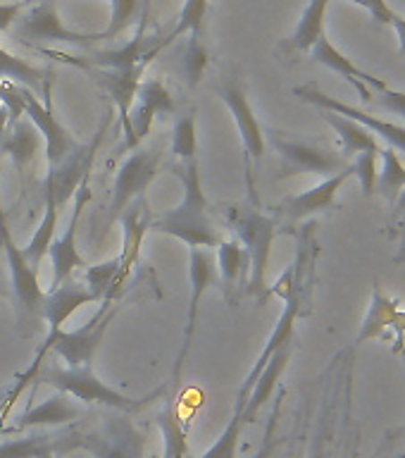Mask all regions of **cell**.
Instances as JSON below:
<instances>
[{
  "mask_svg": "<svg viewBox=\"0 0 405 458\" xmlns=\"http://www.w3.org/2000/svg\"><path fill=\"white\" fill-rule=\"evenodd\" d=\"M41 150V134L29 120L14 122L10 131L0 136V156L13 157L14 167L27 172V167L36 160Z\"/></svg>",
  "mask_w": 405,
  "mask_h": 458,
  "instance_id": "cb8c5ba5",
  "label": "cell"
},
{
  "mask_svg": "<svg viewBox=\"0 0 405 458\" xmlns=\"http://www.w3.org/2000/svg\"><path fill=\"white\" fill-rule=\"evenodd\" d=\"M157 425L163 429L165 451L163 458H186L189 456V435L174 401H165L163 411L157 415Z\"/></svg>",
  "mask_w": 405,
  "mask_h": 458,
  "instance_id": "f1b7e54d",
  "label": "cell"
},
{
  "mask_svg": "<svg viewBox=\"0 0 405 458\" xmlns=\"http://www.w3.org/2000/svg\"><path fill=\"white\" fill-rule=\"evenodd\" d=\"M377 103L389 113L399 114L401 120H405V93L396 91V89H389L384 86L382 91H377Z\"/></svg>",
  "mask_w": 405,
  "mask_h": 458,
  "instance_id": "ab89813d",
  "label": "cell"
},
{
  "mask_svg": "<svg viewBox=\"0 0 405 458\" xmlns=\"http://www.w3.org/2000/svg\"><path fill=\"white\" fill-rule=\"evenodd\" d=\"M396 210H399V213H403V210H405V189L401 191L399 199H396Z\"/></svg>",
  "mask_w": 405,
  "mask_h": 458,
  "instance_id": "7dc6e473",
  "label": "cell"
},
{
  "mask_svg": "<svg viewBox=\"0 0 405 458\" xmlns=\"http://www.w3.org/2000/svg\"><path fill=\"white\" fill-rule=\"evenodd\" d=\"M399 310V301L392 299L382 286L375 284V289H372L370 308H367L363 325H360V332H358L356 336V346L358 344H365L370 342V339H377V336L384 335V329L392 327L393 318H396Z\"/></svg>",
  "mask_w": 405,
  "mask_h": 458,
  "instance_id": "d4e9b609",
  "label": "cell"
},
{
  "mask_svg": "<svg viewBox=\"0 0 405 458\" xmlns=\"http://www.w3.org/2000/svg\"><path fill=\"white\" fill-rule=\"evenodd\" d=\"M379 157H382V170L377 174V189L384 193L386 199L396 203V199L405 189V165L392 146L379 150Z\"/></svg>",
  "mask_w": 405,
  "mask_h": 458,
  "instance_id": "d6a6232c",
  "label": "cell"
},
{
  "mask_svg": "<svg viewBox=\"0 0 405 458\" xmlns=\"http://www.w3.org/2000/svg\"><path fill=\"white\" fill-rule=\"evenodd\" d=\"M120 256L110 258L105 263L93 265V267H86L84 275V286L96 296L98 301H103L105 296H117L120 292Z\"/></svg>",
  "mask_w": 405,
  "mask_h": 458,
  "instance_id": "4dcf8cb0",
  "label": "cell"
},
{
  "mask_svg": "<svg viewBox=\"0 0 405 458\" xmlns=\"http://www.w3.org/2000/svg\"><path fill=\"white\" fill-rule=\"evenodd\" d=\"M5 401H7V394H5V392H0V406H3Z\"/></svg>",
  "mask_w": 405,
  "mask_h": 458,
  "instance_id": "c3c4849f",
  "label": "cell"
},
{
  "mask_svg": "<svg viewBox=\"0 0 405 458\" xmlns=\"http://www.w3.org/2000/svg\"><path fill=\"white\" fill-rule=\"evenodd\" d=\"M84 415V406L77 399H72L67 394L57 392L41 401L38 406H31L29 411L14 420L13 428L0 429V432H24V429H50V428H70L72 422H77Z\"/></svg>",
  "mask_w": 405,
  "mask_h": 458,
  "instance_id": "e0dca14e",
  "label": "cell"
},
{
  "mask_svg": "<svg viewBox=\"0 0 405 458\" xmlns=\"http://www.w3.org/2000/svg\"><path fill=\"white\" fill-rule=\"evenodd\" d=\"M27 5L29 3H24V0H17V3H0V34H5L7 29L20 20V14L24 13V7Z\"/></svg>",
  "mask_w": 405,
  "mask_h": 458,
  "instance_id": "b9f144b4",
  "label": "cell"
},
{
  "mask_svg": "<svg viewBox=\"0 0 405 458\" xmlns=\"http://www.w3.org/2000/svg\"><path fill=\"white\" fill-rule=\"evenodd\" d=\"M291 353H293V342L284 344V346H282V349H279L270 360H267V365H265L263 372H260V377L256 379V385H253V389H250L246 406H243V425L250 420H256V415L260 413V408L270 401L279 377L284 375L286 365H289V360H291Z\"/></svg>",
  "mask_w": 405,
  "mask_h": 458,
  "instance_id": "7402d4cb",
  "label": "cell"
},
{
  "mask_svg": "<svg viewBox=\"0 0 405 458\" xmlns=\"http://www.w3.org/2000/svg\"><path fill=\"white\" fill-rule=\"evenodd\" d=\"M243 429V408L234 403V413H232V420L224 428L217 442L210 446V449L198 458H236V449H239V439H241Z\"/></svg>",
  "mask_w": 405,
  "mask_h": 458,
  "instance_id": "8d00e7d4",
  "label": "cell"
},
{
  "mask_svg": "<svg viewBox=\"0 0 405 458\" xmlns=\"http://www.w3.org/2000/svg\"><path fill=\"white\" fill-rule=\"evenodd\" d=\"M401 353H403V356H405V349H403V351H401Z\"/></svg>",
  "mask_w": 405,
  "mask_h": 458,
  "instance_id": "11a10c76",
  "label": "cell"
},
{
  "mask_svg": "<svg viewBox=\"0 0 405 458\" xmlns=\"http://www.w3.org/2000/svg\"><path fill=\"white\" fill-rule=\"evenodd\" d=\"M36 382H46V385L55 386L57 392L67 394L72 399H77L79 403H96V406H107L120 411V413H136L143 406H148L150 401H156L160 394L165 392V386L160 392L148 394L143 399H131L124 396L113 386H107L103 379L93 372V365L86 368H57V365H48L46 370L36 375Z\"/></svg>",
  "mask_w": 405,
  "mask_h": 458,
  "instance_id": "7a4b0ae2",
  "label": "cell"
},
{
  "mask_svg": "<svg viewBox=\"0 0 405 458\" xmlns=\"http://www.w3.org/2000/svg\"><path fill=\"white\" fill-rule=\"evenodd\" d=\"M0 79L13 81V84L27 86L29 91H43L46 84H48L43 79V72L38 67L24 63L21 57H14L3 46H0Z\"/></svg>",
  "mask_w": 405,
  "mask_h": 458,
  "instance_id": "f546056e",
  "label": "cell"
},
{
  "mask_svg": "<svg viewBox=\"0 0 405 458\" xmlns=\"http://www.w3.org/2000/svg\"><path fill=\"white\" fill-rule=\"evenodd\" d=\"M107 129V120L103 122V127L96 136H93V141L89 146H77V148L72 150L67 160L63 165H57L55 170H48L46 174V184H43V191L53 193V199H55L57 208H63L67 200H70L72 193H77L79 182L91 172V163L93 156H96V150H98L100 141H103V134H105Z\"/></svg>",
  "mask_w": 405,
  "mask_h": 458,
  "instance_id": "2e32d148",
  "label": "cell"
},
{
  "mask_svg": "<svg viewBox=\"0 0 405 458\" xmlns=\"http://www.w3.org/2000/svg\"><path fill=\"white\" fill-rule=\"evenodd\" d=\"M232 222H234L236 239L241 242L243 253L249 258V292L250 296H256L263 303L265 296H267L265 275H267L277 222L260 210H243V213L234 215Z\"/></svg>",
  "mask_w": 405,
  "mask_h": 458,
  "instance_id": "277c9868",
  "label": "cell"
},
{
  "mask_svg": "<svg viewBox=\"0 0 405 458\" xmlns=\"http://www.w3.org/2000/svg\"><path fill=\"white\" fill-rule=\"evenodd\" d=\"M3 160V156H0ZM0 250H5L7 267H10V277H13L14 299H17V325L24 336H31L36 332V322L43 320L41 306L46 292L38 284V272L29 267V263L21 256V249H17L10 227H7L5 210H3V200H0Z\"/></svg>",
  "mask_w": 405,
  "mask_h": 458,
  "instance_id": "3957f363",
  "label": "cell"
},
{
  "mask_svg": "<svg viewBox=\"0 0 405 458\" xmlns=\"http://www.w3.org/2000/svg\"><path fill=\"white\" fill-rule=\"evenodd\" d=\"M310 55H313L315 63L325 64V67H329V70H334L336 74H342V77L346 79V81H349L358 93H360V100H363L365 106L372 103V100H375L372 96H375L377 91H382V89L386 86L382 79L370 77V74L360 70L356 63H350L349 57L343 55L342 50L329 41L327 34L322 36L320 41L315 43L313 48H310Z\"/></svg>",
  "mask_w": 405,
  "mask_h": 458,
  "instance_id": "d6986e66",
  "label": "cell"
},
{
  "mask_svg": "<svg viewBox=\"0 0 405 458\" xmlns=\"http://www.w3.org/2000/svg\"><path fill=\"white\" fill-rule=\"evenodd\" d=\"M220 96L236 122V129H239V136H241L243 143V153H246V163H249L250 157L260 160L265 156L267 139H265L263 127H260L256 113H253V107H250L249 93H246L243 81H239V79H227L222 84Z\"/></svg>",
  "mask_w": 405,
  "mask_h": 458,
  "instance_id": "9a60e30c",
  "label": "cell"
},
{
  "mask_svg": "<svg viewBox=\"0 0 405 458\" xmlns=\"http://www.w3.org/2000/svg\"><path fill=\"white\" fill-rule=\"evenodd\" d=\"M146 437L131 420L107 418L98 429L81 432V449L91 451L96 458H143Z\"/></svg>",
  "mask_w": 405,
  "mask_h": 458,
  "instance_id": "8fae6325",
  "label": "cell"
},
{
  "mask_svg": "<svg viewBox=\"0 0 405 458\" xmlns=\"http://www.w3.org/2000/svg\"><path fill=\"white\" fill-rule=\"evenodd\" d=\"M174 172L184 186V199L177 208L160 215L157 220H150V229L177 236L189 249H217L222 239L215 229L213 217L207 213V199L203 191V182H200L198 160L179 163Z\"/></svg>",
  "mask_w": 405,
  "mask_h": 458,
  "instance_id": "6da1fadb",
  "label": "cell"
},
{
  "mask_svg": "<svg viewBox=\"0 0 405 458\" xmlns=\"http://www.w3.org/2000/svg\"><path fill=\"white\" fill-rule=\"evenodd\" d=\"M91 77L96 79V84L114 100V106L120 107L122 129H127L129 124V110L134 106L136 93L141 86L143 67L139 70H89Z\"/></svg>",
  "mask_w": 405,
  "mask_h": 458,
  "instance_id": "44dd1931",
  "label": "cell"
},
{
  "mask_svg": "<svg viewBox=\"0 0 405 458\" xmlns=\"http://www.w3.org/2000/svg\"><path fill=\"white\" fill-rule=\"evenodd\" d=\"M174 113V100L167 86L160 79H146L139 86L136 100L129 110V124L124 129V148L136 150L143 143V139L150 134L153 122L160 114Z\"/></svg>",
  "mask_w": 405,
  "mask_h": 458,
  "instance_id": "30bf717a",
  "label": "cell"
},
{
  "mask_svg": "<svg viewBox=\"0 0 405 458\" xmlns=\"http://www.w3.org/2000/svg\"><path fill=\"white\" fill-rule=\"evenodd\" d=\"M46 193V213L41 217V225L36 229V234L31 236V242L27 243V249H21V256L29 263V267H34L38 272V265H41L43 256H48V249L53 239H55V227H57V213H60V208H57L55 199H53V193Z\"/></svg>",
  "mask_w": 405,
  "mask_h": 458,
  "instance_id": "4316f807",
  "label": "cell"
},
{
  "mask_svg": "<svg viewBox=\"0 0 405 458\" xmlns=\"http://www.w3.org/2000/svg\"><path fill=\"white\" fill-rule=\"evenodd\" d=\"M172 156L181 163H191L198 157V129H196V110L181 114L172 131Z\"/></svg>",
  "mask_w": 405,
  "mask_h": 458,
  "instance_id": "836d02e7",
  "label": "cell"
},
{
  "mask_svg": "<svg viewBox=\"0 0 405 458\" xmlns=\"http://www.w3.org/2000/svg\"><path fill=\"white\" fill-rule=\"evenodd\" d=\"M160 157H163L160 148H141L139 146L129 153L127 160L117 170V177H114L113 203H110L113 217H120L129 203L146 196V189L160 170Z\"/></svg>",
  "mask_w": 405,
  "mask_h": 458,
  "instance_id": "ba28073f",
  "label": "cell"
},
{
  "mask_svg": "<svg viewBox=\"0 0 405 458\" xmlns=\"http://www.w3.org/2000/svg\"><path fill=\"white\" fill-rule=\"evenodd\" d=\"M24 3H29V5H31V3H36V0H24Z\"/></svg>",
  "mask_w": 405,
  "mask_h": 458,
  "instance_id": "db71d44e",
  "label": "cell"
},
{
  "mask_svg": "<svg viewBox=\"0 0 405 458\" xmlns=\"http://www.w3.org/2000/svg\"><path fill=\"white\" fill-rule=\"evenodd\" d=\"M327 7L329 0H310L300 14L299 27L293 31L291 46L293 50H310L315 43L320 41L322 36H325V17H327Z\"/></svg>",
  "mask_w": 405,
  "mask_h": 458,
  "instance_id": "83f0119b",
  "label": "cell"
},
{
  "mask_svg": "<svg viewBox=\"0 0 405 458\" xmlns=\"http://www.w3.org/2000/svg\"><path fill=\"white\" fill-rule=\"evenodd\" d=\"M89 199H91V186H89V174H86L77 186V203H74V213L70 217V225H67L63 236L53 239L48 249V258L50 263H53V284H50V289H55V286L63 284L64 279H70L72 272L77 270V267H86L84 258L77 250V229Z\"/></svg>",
  "mask_w": 405,
  "mask_h": 458,
  "instance_id": "5bb4252c",
  "label": "cell"
},
{
  "mask_svg": "<svg viewBox=\"0 0 405 458\" xmlns=\"http://www.w3.org/2000/svg\"><path fill=\"white\" fill-rule=\"evenodd\" d=\"M81 449V429L57 428L53 432H34V435L10 439L0 444V458H38L43 454L64 456Z\"/></svg>",
  "mask_w": 405,
  "mask_h": 458,
  "instance_id": "ac0fdd59",
  "label": "cell"
},
{
  "mask_svg": "<svg viewBox=\"0 0 405 458\" xmlns=\"http://www.w3.org/2000/svg\"><path fill=\"white\" fill-rule=\"evenodd\" d=\"M46 100H38L34 91H24V114L27 120L38 129L43 143H46V160H48V170H55L57 165H63L67 160L72 150L77 148L79 143L74 141V136L64 129V124L53 113V103H50V86L46 84L43 89Z\"/></svg>",
  "mask_w": 405,
  "mask_h": 458,
  "instance_id": "9c48e42d",
  "label": "cell"
},
{
  "mask_svg": "<svg viewBox=\"0 0 405 458\" xmlns=\"http://www.w3.org/2000/svg\"><path fill=\"white\" fill-rule=\"evenodd\" d=\"M129 210L120 215L122 227H124V250H122L120 256V284H124V279H127L129 270H131V265L139 258V249H141L143 234H146V229L150 227V217L148 210H146V196L141 199H136L134 203H129Z\"/></svg>",
  "mask_w": 405,
  "mask_h": 458,
  "instance_id": "603a6c76",
  "label": "cell"
},
{
  "mask_svg": "<svg viewBox=\"0 0 405 458\" xmlns=\"http://www.w3.org/2000/svg\"><path fill=\"white\" fill-rule=\"evenodd\" d=\"M207 10H210L207 0H184V7H181V13H179L177 29L167 36V43L179 38L181 34L203 36V31H206Z\"/></svg>",
  "mask_w": 405,
  "mask_h": 458,
  "instance_id": "d590c367",
  "label": "cell"
},
{
  "mask_svg": "<svg viewBox=\"0 0 405 458\" xmlns=\"http://www.w3.org/2000/svg\"><path fill=\"white\" fill-rule=\"evenodd\" d=\"M17 24V38L27 43H63L74 48H89L103 41V34H84V31H72L63 24V17L57 13L53 0H36L27 13L20 14Z\"/></svg>",
  "mask_w": 405,
  "mask_h": 458,
  "instance_id": "8992f818",
  "label": "cell"
},
{
  "mask_svg": "<svg viewBox=\"0 0 405 458\" xmlns=\"http://www.w3.org/2000/svg\"><path fill=\"white\" fill-rule=\"evenodd\" d=\"M38 458H55V454H43V456H38Z\"/></svg>",
  "mask_w": 405,
  "mask_h": 458,
  "instance_id": "816d5d0a",
  "label": "cell"
},
{
  "mask_svg": "<svg viewBox=\"0 0 405 458\" xmlns=\"http://www.w3.org/2000/svg\"><path fill=\"white\" fill-rule=\"evenodd\" d=\"M293 93L299 96L300 100H306L310 106H315L317 110H327V113L342 114V117H349V120L358 122V124H363L367 131L372 134L382 136L392 148L401 150L405 153V127L403 124H396V122H386L379 120L375 114L365 113V110H358V107L349 106V103H343V100H336L334 96H329V93L320 91V89H315V86H296Z\"/></svg>",
  "mask_w": 405,
  "mask_h": 458,
  "instance_id": "7c38bea8",
  "label": "cell"
},
{
  "mask_svg": "<svg viewBox=\"0 0 405 458\" xmlns=\"http://www.w3.org/2000/svg\"><path fill=\"white\" fill-rule=\"evenodd\" d=\"M377 157H379V150H365V153H358L356 160L350 163L353 174H356L360 186H363L365 196H372L375 189H377V174H379Z\"/></svg>",
  "mask_w": 405,
  "mask_h": 458,
  "instance_id": "f35d334b",
  "label": "cell"
},
{
  "mask_svg": "<svg viewBox=\"0 0 405 458\" xmlns=\"http://www.w3.org/2000/svg\"><path fill=\"white\" fill-rule=\"evenodd\" d=\"M392 27L396 29V36H399V48H401V55H405V17L396 14L392 21Z\"/></svg>",
  "mask_w": 405,
  "mask_h": 458,
  "instance_id": "ee69618b",
  "label": "cell"
},
{
  "mask_svg": "<svg viewBox=\"0 0 405 458\" xmlns=\"http://www.w3.org/2000/svg\"><path fill=\"white\" fill-rule=\"evenodd\" d=\"M365 10L372 14V20L377 24H392L393 17H396V13L389 7L386 0H365Z\"/></svg>",
  "mask_w": 405,
  "mask_h": 458,
  "instance_id": "7bdbcfd3",
  "label": "cell"
},
{
  "mask_svg": "<svg viewBox=\"0 0 405 458\" xmlns=\"http://www.w3.org/2000/svg\"><path fill=\"white\" fill-rule=\"evenodd\" d=\"M310 458H329L327 451H325V446H322V442L315 444V449H313V454H310Z\"/></svg>",
  "mask_w": 405,
  "mask_h": 458,
  "instance_id": "bcb514c9",
  "label": "cell"
},
{
  "mask_svg": "<svg viewBox=\"0 0 405 458\" xmlns=\"http://www.w3.org/2000/svg\"><path fill=\"white\" fill-rule=\"evenodd\" d=\"M7 124H10V113L5 106H0V136L7 131Z\"/></svg>",
  "mask_w": 405,
  "mask_h": 458,
  "instance_id": "f6af8a7d",
  "label": "cell"
},
{
  "mask_svg": "<svg viewBox=\"0 0 405 458\" xmlns=\"http://www.w3.org/2000/svg\"><path fill=\"white\" fill-rule=\"evenodd\" d=\"M215 263H217L222 282L227 286H234L239 277L249 272V258L243 253V246L239 239H227V242L217 243Z\"/></svg>",
  "mask_w": 405,
  "mask_h": 458,
  "instance_id": "1f68e13d",
  "label": "cell"
},
{
  "mask_svg": "<svg viewBox=\"0 0 405 458\" xmlns=\"http://www.w3.org/2000/svg\"><path fill=\"white\" fill-rule=\"evenodd\" d=\"M282 399H284V394H279L277 401H274L270 425H267V432H265L263 446L257 449V454L253 458H270L272 456V449H274V428H277V418H279V408H282Z\"/></svg>",
  "mask_w": 405,
  "mask_h": 458,
  "instance_id": "60d3db41",
  "label": "cell"
},
{
  "mask_svg": "<svg viewBox=\"0 0 405 458\" xmlns=\"http://www.w3.org/2000/svg\"><path fill=\"white\" fill-rule=\"evenodd\" d=\"M181 74H184L186 84L189 86H198L200 77L207 67V48L203 43V36H189L181 48Z\"/></svg>",
  "mask_w": 405,
  "mask_h": 458,
  "instance_id": "e575fe53",
  "label": "cell"
},
{
  "mask_svg": "<svg viewBox=\"0 0 405 458\" xmlns=\"http://www.w3.org/2000/svg\"><path fill=\"white\" fill-rule=\"evenodd\" d=\"M114 315H117L114 296H105V299L100 301L98 313L93 315L84 327L74 329V332L60 329L53 336L48 351H53L55 356L63 358L67 368H86V365H93V356H96L107 325L113 322Z\"/></svg>",
  "mask_w": 405,
  "mask_h": 458,
  "instance_id": "52a82bcc",
  "label": "cell"
},
{
  "mask_svg": "<svg viewBox=\"0 0 405 458\" xmlns=\"http://www.w3.org/2000/svg\"><path fill=\"white\" fill-rule=\"evenodd\" d=\"M401 229H403V236H405V210H403V217H401Z\"/></svg>",
  "mask_w": 405,
  "mask_h": 458,
  "instance_id": "681fc988",
  "label": "cell"
},
{
  "mask_svg": "<svg viewBox=\"0 0 405 458\" xmlns=\"http://www.w3.org/2000/svg\"><path fill=\"white\" fill-rule=\"evenodd\" d=\"M393 458H405V451H401V454H396V456Z\"/></svg>",
  "mask_w": 405,
  "mask_h": 458,
  "instance_id": "f5cc1de1",
  "label": "cell"
},
{
  "mask_svg": "<svg viewBox=\"0 0 405 458\" xmlns=\"http://www.w3.org/2000/svg\"><path fill=\"white\" fill-rule=\"evenodd\" d=\"M353 174V167L346 165L342 172H336L332 177H325L317 186L308 189V191L299 193V196H291L282 203V213H286L293 220H300V217H308V215L327 213V210H334L336 208V193L346 184V179Z\"/></svg>",
  "mask_w": 405,
  "mask_h": 458,
  "instance_id": "ffe728a7",
  "label": "cell"
},
{
  "mask_svg": "<svg viewBox=\"0 0 405 458\" xmlns=\"http://www.w3.org/2000/svg\"><path fill=\"white\" fill-rule=\"evenodd\" d=\"M217 279V263L215 256L207 249H191L189 250V282H191V296H189V310H186V322H184V339H181V349L174 360V382L177 385L181 368L186 363L189 349H191L193 332H196V322H198V308L203 293L207 292V286L213 284Z\"/></svg>",
  "mask_w": 405,
  "mask_h": 458,
  "instance_id": "4fadbf2b",
  "label": "cell"
},
{
  "mask_svg": "<svg viewBox=\"0 0 405 458\" xmlns=\"http://www.w3.org/2000/svg\"><path fill=\"white\" fill-rule=\"evenodd\" d=\"M110 5H113L110 21H107L105 31H100V34H103V41H114V38H120L122 31L131 24V20H134L136 13H139L141 0H110Z\"/></svg>",
  "mask_w": 405,
  "mask_h": 458,
  "instance_id": "74e56055",
  "label": "cell"
},
{
  "mask_svg": "<svg viewBox=\"0 0 405 458\" xmlns=\"http://www.w3.org/2000/svg\"><path fill=\"white\" fill-rule=\"evenodd\" d=\"M320 113L325 117V122L342 139V148L346 157H353L358 153H365V150H379V143L375 139V134L367 131L363 124H358V122L349 120V117H342V114L327 113V110H320Z\"/></svg>",
  "mask_w": 405,
  "mask_h": 458,
  "instance_id": "484cf974",
  "label": "cell"
},
{
  "mask_svg": "<svg viewBox=\"0 0 405 458\" xmlns=\"http://www.w3.org/2000/svg\"><path fill=\"white\" fill-rule=\"evenodd\" d=\"M270 146L277 150L282 160V172L279 177H293V174H322L332 177L336 172L346 167L342 156H336L325 143L310 141V139H293L282 131H267Z\"/></svg>",
  "mask_w": 405,
  "mask_h": 458,
  "instance_id": "5b68a950",
  "label": "cell"
},
{
  "mask_svg": "<svg viewBox=\"0 0 405 458\" xmlns=\"http://www.w3.org/2000/svg\"><path fill=\"white\" fill-rule=\"evenodd\" d=\"M393 260H396V263H405V253H403V256H396Z\"/></svg>",
  "mask_w": 405,
  "mask_h": 458,
  "instance_id": "f907efd6",
  "label": "cell"
}]
</instances>
